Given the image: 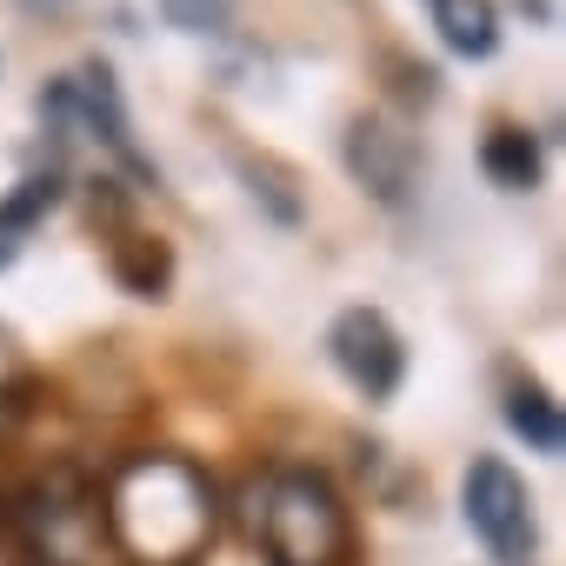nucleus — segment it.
Wrapping results in <instances>:
<instances>
[{
  "label": "nucleus",
  "mask_w": 566,
  "mask_h": 566,
  "mask_svg": "<svg viewBox=\"0 0 566 566\" xmlns=\"http://www.w3.org/2000/svg\"><path fill=\"white\" fill-rule=\"evenodd\" d=\"M54 193H61V187H54V174L28 180V187H21V193L8 200V207H0V240L14 247V233H28V227H34V220H41V213L54 207ZM8 247H0V253H8Z\"/></svg>",
  "instance_id": "obj_10"
},
{
  "label": "nucleus",
  "mask_w": 566,
  "mask_h": 566,
  "mask_svg": "<svg viewBox=\"0 0 566 566\" xmlns=\"http://www.w3.org/2000/svg\"><path fill=\"white\" fill-rule=\"evenodd\" d=\"M107 533L140 566H193V553L213 539V486L200 467L174 453H140L107 480Z\"/></svg>",
  "instance_id": "obj_1"
},
{
  "label": "nucleus",
  "mask_w": 566,
  "mask_h": 566,
  "mask_svg": "<svg viewBox=\"0 0 566 566\" xmlns=\"http://www.w3.org/2000/svg\"><path fill=\"white\" fill-rule=\"evenodd\" d=\"M433 8V28L440 41L460 54V61H486L500 48V14H493V0H427Z\"/></svg>",
  "instance_id": "obj_7"
},
{
  "label": "nucleus",
  "mask_w": 566,
  "mask_h": 566,
  "mask_svg": "<svg viewBox=\"0 0 566 566\" xmlns=\"http://www.w3.org/2000/svg\"><path fill=\"white\" fill-rule=\"evenodd\" d=\"M347 167H354V180H360L374 200H407L413 180H420V147H413V134H400L394 120L360 114V120L347 127Z\"/></svg>",
  "instance_id": "obj_6"
},
{
  "label": "nucleus",
  "mask_w": 566,
  "mask_h": 566,
  "mask_svg": "<svg viewBox=\"0 0 566 566\" xmlns=\"http://www.w3.org/2000/svg\"><path fill=\"white\" fill-rule=\"evenodd\" d=\"M506 427H513V433H520V440H526L533 453H546V460H553V453L566 447V427H559V407H553V400H546L539 387H520V394L506 400Z\"/></svg>",
  "instance_id": "obj_9"
},
{
  "label": "nucleus",
  "mask_w": 566,
  "mask_h": 566,
  "mask_svg": "<svg viewBox=\"0 0 566 566\" xmlns=\"http://www.w3.org/2000/svg\"><path fill=\"white\" fill-rule=\"evenodd\" d=\"M21 533L34 546L41 566H94L101 559V533H107V513L87 486L74 480H48L21 500Z\"/></svg>",
  "instance_id": "obj_3"
},
{
  "label": "nucleus",
  "mask_w": 566,
  "mask_h": 566,
  "mask_svg": "<svg viewBox=\"0 0 566 566\" xmlns=\"http://www.w3.org/2000/svg\"><path fill=\"white\" fill-rule=\"evenodd\" d=\"M160 14L180 34H220L233 21V0H160Z\"/></svg>",
  "instance_id": "obj_12"
},
{
  "label": "nucleus",
  "mask_w": 566,
  "mask_h": 566,
  "mask_svg": "<svg viewBox=\"0 0 566 566\" xmlns=\"http://www.w3.org/2000/svg\"><path fill=\"white\" fill-rule=\"evenodd\" d=\"M253 533L266 546V566H347L354 526L340 493L314 467H280L253 493Z\"/></svg>",
  "instance_id": "obj_2"
},
{
  "label": "nucleus",
  "mask_w": 566,
  "mask_h": 566,
  "mask_svg": "<svg viewBox=\"0 0 566 566\" xmlns=\"http://www.w3.org/2000/svg\"><path fill=\"white\" fill-rule=\"evenodd\" d=\"M327 347H334V367H340L367 400H394V394H400V380H407V347H400V334H394V321H387L380 307H347V314L334 321Z\"/></svg>",
  "instance_id": "obj_5"
},
{
  "label": "nucleus",
  "mask_w": 566,
  "mask_h": 566,
  "mask_svg": "<svg viewBox=\"0 0 566 566\" xmlns=\"http://www.w3.org/2000/svg\"><path fill=\"white\" fill-rule=\"evenodd\" d=\"M460 500H467V526L480 533V546H486L500 566H526V559H533V500H526V480H520L506 460L480 453V460L467 467Z\"/></svg>",
  "instance_id": "obj_4"
},
{
  "label": "nucleus",
  "mask_w": 566,
  "mask_h": 566,
  "mask_svg": "<svg viewBox=\"0 0 566 566\" xmlns=\"http://www.w3.org/2000/svg\"><path fill=\"white\" fill-rule=\"evenodd\" d=\"M21 8H34V14H61L67 0H21Z\"/></svg>",
  "instance_id": "obj_13"
},
{
  "label": "nucleus",
  "mask_w": 566,
  "mask_h": 566,
  "mask_svg": "<svg viewBox=\"0 0 566 566\" xmlns=\"http://www.w3.org/2000/svg\"><path fill=\"white\" fill-rule=\"evenodd\" d=\"M480 167H486L506 193H526V187L539 180V147H533V134H520V127H493L486 147H480Z\"/></svg>",
  "instance_id": "obj_8"
},
{
  "label": "nucleus",
  "mask_w": 566,
  "mask_h": 566,
  "mask_svg": "<svg viewBox=\"0 0 566 566\" xmlns=\"http://www.w3.org/2000/svg\"><path fill=\"white\" fill-rule=\"evenodd\" d=\"M167 273H174V260H167V247H154V240H140V247L120 253V280H127L134 294H147V301H160Z\"/></svg>",
  "instance_id": "obj_11"
}]
</instances>
